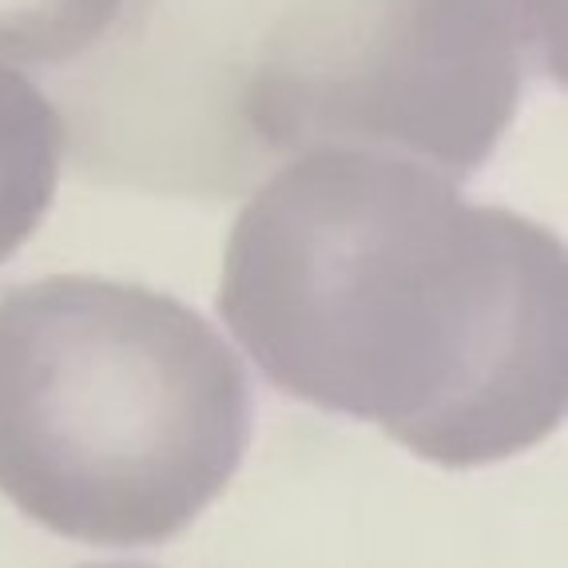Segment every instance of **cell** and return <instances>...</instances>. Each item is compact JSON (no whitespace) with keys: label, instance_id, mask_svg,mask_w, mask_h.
<instances>
[{"label":"cell","instance_id":"cell-1","mask_svg":"<svg viewBox=\"0 0 568 568\" xmlns=\"http://www.w3.org/2000/svg\"><path fill=\"white\" fill-rule=\"evenodd\" d=\"M215 306L283 394L446 469L505 462L565 417L560 239L406 155L294 152L239 211Z\"/></svg>","mask_w":568,"mask_h":568},{"label":"cell","instance_id":"cell-2","mask_svg":"<svg viewBox=\"0 0 568 568\" xmlns=\"http://www.w3.org/2000/svg\"><path fill=\"white\" fill-rule=\"evenodd\" d=\"M251 422L243 362L195 306L95 275L0 294V493L48 532L163 545L227 489Z\"/></svg>","mask_w":568,"mask_h":568},{"label":"cell","instance_id":"cell-3","mask_svg":"<svg viewBox=\"0 0 568 568\" xmlns=\"http://www.w3.org/2000/svg\"><path fill=\"white\" fill-rule=\"evenodd\" d=\"M545 52L537 0H286L239 112L275 152L369 148L465 180Z\"/></svg>","mask_w":568,"mask_h":568},{"label":"cell","instance_id":"cell-4","mask_svg":"<svg viewBox=\"0 0 568 568\" xmlns=\"http://www.w3.org/2000/svg\"><path fill=\"white\" fill-rule=\"evenodd\" d=\"M64 120L12 64H0V263L29 243L57 200Z\"/></svg>","mask_w":568,"mask_h":568},{"label":"cell","instance_id":"cell-5","mask_svg":"<svg viewBox=\"0 0 568 568\" xmlns=\"http://www.w3.org/2000/svg\"><path fill=\"white\" fill-rule=\"evenodd\" d=\"M123 0H0V60L68 64L120 17Z\"/></svg>","mask_w":568,"mask_h":568},{"label":"cell","instance_id":"cell-6","mask_svg":"<svg viewBox=\"0 0 568 568\" xmlns=\"http://www.w3.org/2000/svg\"><path fill=\"white\" fill-rule=\"evenodd\" d=\"M84 568H152V565H84Z\"/></svg>","mask_w":568,"mask_h":568}]
</instances>
